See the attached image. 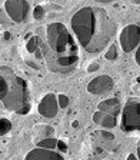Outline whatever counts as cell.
Here are the masks:
<instances>
[{
	"label": "cell",
	"mask_w": 140,
	"mask_h": 160,
	"mask_svg": "<svg viewBox=\"0 0 140 160\" xmlns=\"http://www.w3.org/2000/svg\"><path fill=\"white\" fill-rule=\"evenodd\" d=\"M70 26L79 44L87 53H99L116 34V23L102 7H82L72 16Z\"/></svg>",
	"instance_id": "obj_1"
},
{
	"label": "cell",
	"mask_w": 140,
	"mask_h": 160,
	"mask_svg": "<svg viewBox=\"0 0 140 160\" xmlns=\"http://www.w3.org/2000/svg\"><path fill=\"white\" fill-rule=\"evenodd\" d=\"M42 53L47 69L53 73H69L79 63L77 44L63 23L46 26V40L42 39Z\"/></svg>",
	"instance_id": "obj_2"
},
{
	"label": "cell",
	"mask_w": 140,
	"mask_h": 160,
	"mask_svg": "<svg viewBox=\"0 0 140 160\" xmlns=\"http://www.w3.org/2000/svg\"><path fill=\"white\" fill-rule=\"evenodd\" d=\"M0 99L6 110L26 114L30 110L29 87L23 77L17 76L7 66L0 69Z\"/></svg>",
	"instance_id": "obj_3"
},
{
	"label": "cell",
	"mask_w": 140,
	"mask_h": 160,
	"mask_svg": "<svg viewBox=\"0 0 140 160\" xmlns=\"http://www.w3.org/2000/svg\"><path fill=\"white\" fill-rule=\"evenodd\" d=\"M120 129L123 132H134L140 130V102L136 99L127 100V103L122 109Z\"/></svg>",
	"instance_id": "obj_4"
},
{
	"label": "cell",
	"mask_w": 140,
	"mask_h": 160,
	"mask_svg": "<svg viewBox=\"0 0 140 160\" xmlns=\"http://www.w3.org/2000/svg\"><path fill=\"white\" fill-rule=\"evenodd\" d=\"M119 43L124 53H130L140 44V27L137 24H129L119 34Z\"/></svg>",
	"instance_id": "obj_5"
},
{
	"label": "cell",
	"mask_w": 140,
	"mask_h": 160,
	"mask_svg": "<svg viewBox=\"0 0 140 160\" xmlns=\"http://www.w3.org/2000/svg\"><path fill=\"white\" fill-rule=\"evenodd\" d=\"M4 12L14 23L24 22L30 12V4L26 0H6L3 4Z\"/></svg>",
	"instance_id": "obj_6"
},
{
	"label": "cell",
	"mask_w": 140,
	"mask_h": 160,
	"mask_svg": "<svg viewBox=\"0 0 140 160\" xmlns=\"http://www.w3.org/2000/svg\"><path fill=\"white\" fill-rule=\"evenodd\" d=\"M113 89V79L107 74H100L89 82L87 84V92L90 94H104Z\"/></svg>",
	"instance_id": "obj_7"
},
{
	"label": "cell",
	"mask_w": 140,
	"mask_h": 160,
	"mask_svg": "<svg viewBox=\"0 0 140 160\" xmlns=\"http://www.w3.org/2000/svg\"><path fill=\"white\" fill-rule=\"evenodd\" d=\"M57 110H59V100L53 93L44 94L39 102V113L46 119L54 117L57 114Z\"/></svg>",
	"instance_id": "obj_8"
},
{
	"label": "cell",
	"mask_w": 140,
	"mask_h": 160,
	"mask_svg": "<svg viewBox=\"0 0 140 160\" xmlns=\"http://www.w3.org/2000/svg\"><path fill=\"white\" fill-rule=\"evenodd\" d=\"M24 160H63V156L56 153L54 150L43 149V147H36L30 150L26 154Z\"/></svg>",
	"instance_id": "obj_9"
},
{
	"label": "cell",
	"mask_w": 140,
	"mask_h": 160,
	"mask_svg": "<svg viewBox=\"0 0 140 160\" xmlns=\"http://www.w3.org/2000/svg\"><path fill=\"white\" fill-rule=\"evenodd\" d=\"M93 122L97 126H102L104 129H113L117 126V117L113 114L104 113V112H100L97 110L96 113L93 114Z\"/></svg>",
	"instance_id": "obj_10"
},
{
	"label": "cell",
	"mask_w": 140,
	"mask_h": 160,
	"mask_svg": "<svg viewBox=\"0 0 140 160\" xmlns=\"http://www.w3.org/2000/svg\"><path fill=\"white\" fill-rule=\"evenodd\" d=\"M97 110L104 112V113H109V114H113V116L117 117V114H120V110H122L120 100L116 99V97H110V99L102 100L97 104Z\"/></svg>",
	"instance_id": "obj_11"
},
{
	"label": "cell",
	"mask_w": 140,
	"mask_h": 160,
	"mask_svg": "<svg viewBox=\"0 0 140 160\" xmlns=\"http://www.w3.org/2000/svg\"><path fill=\"white\" fill-rule=\"evenodd\" d=\"M27 50L30 53H34L37 57H43V53H42V37L39 36H32L27 40Z\"/></svg>",
	"instance_id": "obj_12"
},
{
	"label": "cell",
	"mask_w": 140,
	"mask_h": 160,
	"mask_svg": "<svg viewBox=\"0 0 140 160\" xmlns=\"http://www.w3.org/2000/svg\"><path fill=\"white\" fill-rule=\"evenodd\" d=\"M37 147H43V149H50V150H54L57 146H59V140L54 139L53 136L50 137H44L42 140H37Z\"/></svg>",
	"instance_id": "obj_13"
},
{
	"label": "cell",
	"mask_w": 140,
	"mask_h": 160,
	"mask_svg": "<svg viewBox=\"0 0 140 160\" xmlns=\"http://www.w3.org/2000/svg\"><path fill=\"white\" fill-rule=\"evenodd\" d=\"M10 129H12V122H10L9 119L2 117V119H0V134L4 136L6 133H9L10 132Z\"/></svg>",
	"instance_id": "obj_14"
},
{
	"label": "cell",
	"mask_w": 140,
	"mask_h": 160,
	"mask_svg": "<svg viewBox=\"0 0 140 160\" xmlns=\"http://www.w3.org/2000/svg\"><path fill=\"white\" fill-rule=\"evenodd\" d=\"M106 57L107 60H116L117 59V44L116 43H112L109 46V50L106 52Z\"/></svg>",
	"instance_id": "obj_15"
},
{
	"label": "cell",
	"mask_w": 140,
	"mask_h": 160,
	"mask_svg": "<svg viewBox=\"0 0 140 160\" xmlns=\"http://www.w3.org/2000/svg\"><path fill=\"white\" fill-rule=\"evenodd\" d=\"M33 17L36 20H40V19H43L44 17V9L42 6H37V7H34V10H33Z\"/></svg>",
	"instance_id": "obj_16"
},
{
	"label": "cell",
	"mask_w": 140,
	"mask_h": 160,
	"mask_svg": "<svg viewBox=\"0 0 140 160\" xmlns=\"http://www.w3.org/2000/svg\"><path fill=\"white\" fill-rule=\"evenodd\" d=\"M57 99H59V106L66 107L67 104H69V99H67V96H64V94H60Z\"/></svg>",
	"instance_id": "obj_17"
},
{
	"label": "cell",
	"mask_w": 140,
	"mask_h": 160,
	"mask_svg": "<svg viewBox=\"0 0 140 160\" xmlns=\"http://www.w3.org/2000/svg\"><path fill=\"white\" fill-rule=\"evenodd\" d=\"M134 60H136V63L140 66V44H139V47L136 49V53H134Z\"/></svg>",
	"instance_id": "obj_18"
},
{
	"label": "cell",
	"mask_w": 140,
	"mask_h": 160,
	"mask_svg": "<svg viewBox=\"0 0 140 160\" xmlns=\"http://www.w3.org/2000/svg\"><path fill=\"white\" fill-rule=\"evenodd\" d=\"M99 67V63H93V64H90L89 66V72H94V70Z\"/></svg>",
	"instance_id": "obj_19"
},
{
	"label": "cell",
	"mask_w": 140,
	"mask_h": 160,
	"mask_svg": "<svg viewBox=\"0 0 140 160\" xmlns=\"http://www.w3.org/2000/svg\"><path fill=\"white\" fill-rule=\"evenodd\" d=\"M127 160H139V157H137L136 154H129V156H127Z\"/></svg>",
	"instance_id": "obj_20"
},
{
	"label": "cell",
	"mask_w": 140,
	"mask_h": 160,
	"mask_svg": "<svg viewBox=\"0 0 140 160\" xmlns=\"http://www.w3.org/2000/svg\"><path fill=\"white\" fill-rule=\"evenodd\" d=\"M97 3H110V2H113V0H94Z\"/></svg>",
	"instance_id": "obj_21"
},
{
	"label": "cell",
	"mask_w": 140,
	"mask_h": 160,
	"mask_svg": "<svg viewBox=\"0 0 140 160\" xmlns=\"http://www.w3.org/2000/svg\"><path fill=\"white\" fill-rule=\"evenodd\" d=\"M132 3H134V4H140V0H130Z\"/></svg>",
	"instance_id": "obj_22"
},
{
	"label": "cell",
	"mask_w": 140,
	"mask_h": 160,
	"mask_svg": "<svg viewBox=\"0 0 140 160\" xmlns=\"http://www.w3.org/2000/svg\"><path fill=\"white\" fill-rule=\"evenodd\" d=\"M137 157H139V160H140V144H139V147H137Z\"/></svg>",
	"instance_id": "obj_23"
},
{
	"label": "cell",
	"mask_w": 140,
	"mask_h": 160,
	"mask_svg": "<svg viewBox=\"0 0 140 160\" xmlns=\"http://www.w3.org/2000/svg\"><path fill=\"white\" fill-rule=\"evenodd\" d=\"M137 82H139V83H140V77H137Z\"/></svg>",
	"instance_id": "obj_24"
}]
</instances>
